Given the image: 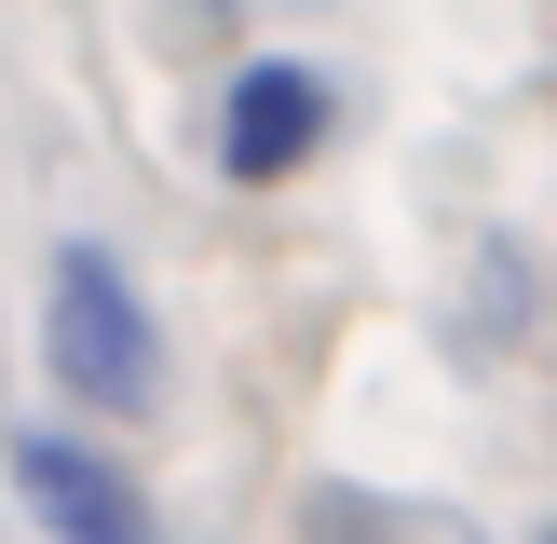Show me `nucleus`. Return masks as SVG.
<instances>
[{
    "label": "nucleus",
    "instance_id": "1",
    "mask_svg": "<svg viewBox=\"0 0 557 544\" xmlns=\"http://www.w3.org/2000/svg\"><path fill=\"white\" fill-rule=\"evenodd\" d=\"M41 368L54 395H82L96 422H136L163 408V326L136 299V272L109 245H54V286H41Z\"/></svg>",
    "mask_w": 557,
    "mask_h": 544
},
{
    "label": "nucleus",
    "instance_id": "2",
    "mask_svg": "<svg viewBox=\"0 0 557 544\" xmlns=\"http://www.w3.org/2000/svg\"><path fill=\"white\" fill-rule=\"evenodd\" d=\"M14 504L41 517L54 544H163L150 490H136L109 449H82V435H14Z\"/></svg>",
    "mask_w": 557,
    "mask_h": 544
},
{
    "label": "nucleus",
    "instance_id": "3",
    "mask_svg": "<svg viewBox=\"0 0 557 544\" xmlns=\"http://www.w3.org/2000/svg\"><path fill=\"white\" fill-rule=\"evenodd\" d=\"M313 150H326V69L245 54V69H232V123H218V163H232L245 190H286Z\"/></svg>",
    "mask_w": 557,
    "mask_h": 544
},
{
    "label": "nucleus",
    "instance_id": "4",
    "mask_svg": "<svg viewBox=\"0 0 557 544\" xmlns=\"http://www.w3.org/2000/svg\"><path fill=\"white\" fill-rule=\"evenodd\" d=\"M531 544H557V531H531Z\"/></svg>",
    "mask_w": 557,
    "mask_h": 544
}]
</instances>
